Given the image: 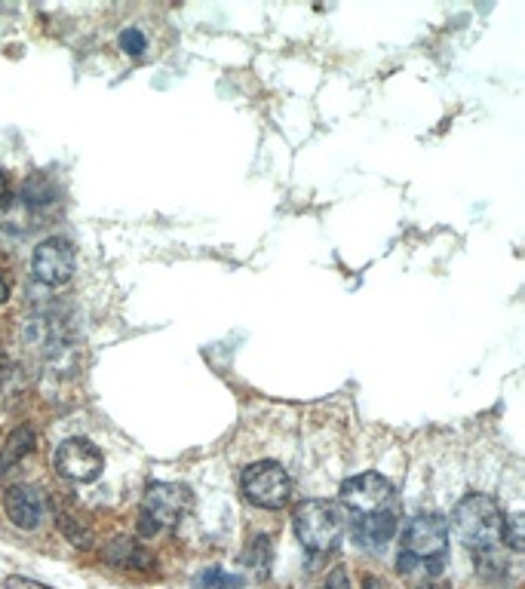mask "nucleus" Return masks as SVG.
Returning <instances> with one entry per match:
<instances>
[{"label": "nucleus", "mask_w": 525, "mask_h": 589, "mask_svg": "<svg viewBox=\"0 0 525 589\" xmlns=\"http://www.w3.org/2000/svg\"><path fill=\"white\" fill-rule=\"evenodd\" d=\"M446 550H449V522L436 513H418L409 519L403 531V550L397 559V571L412 574L418 565H424L430 568V574H440Z\"/></svg>", "instance_id": "1"}, {"label": "nucleus", "mask_w": 525, "mask_h": 589, "mask_svg": "<svg viewBox=\"0 0 525 589\" xmlns=\"http://www.w3.org/2000/svg\"><path fill=\"white\" fill-rule=\"evenodd\" d=\"M501 525H504L501 504L489 494H467L464 501L452 510V531L473 553L498 547Z\"/></svg>", "instance_id": "2"}, {"label": "nucleus", "mask_w": 525, "mask_h": 589, "mask_svg": "<svg viewBox=\"0 0 525 589\" xmlns=\"http://www.w3.org/2000/svg\"><path fill=\"white\" fill-rule=\"evenodd\" d=\"M295 534L301 547L314 556L335 553L344 537V516L329 501H304L295 510Z\"/></svg>", "instance_id": "3"}, {"label": "nucleus", "mask_w": 525, "mask_h": 589, "mask_svg": "<svg viewBox=\"0 0 525 589\" xmlns=\"http://www.w3.org/2000/svg\"><path fill=\"white\" fill-rule=\"evenodd\" d=\"M191 504H194V497L185 485L154 482L142 497V516H139L142 534H157L163 528L179 525L191 513Z\"/></svg>", "instance_id": "4"}, {"label": "nucleus", "mask_w": 525, "mask_h": 589, "mask_svg": "<svg viewBox=\"0 0 525 589\" xmlns=\"http://www.w3.org/2000/svg\"><path fill=\"white\" fill-rule=\"evenodd\" d=\"M246 501L261 507V510H280L286 507L289 494H292V479L277 461H258L243 470L240 476Z\"/></svg>", "instance_id": "5"}, {"label": "nucleus", "mask_w": 525, "mask_h": 589, "mask_svg": "<svg viewBox=\"0 0 525 589\" xmlns=\"http://www.w3.org/2000/svg\"><path fill=\"white\" fill-rule=\"evenodd\" d=\"M341 504L354 516L384 513L393 504V485L378 473H360L341 485Z\"/></svg>", "instance_id": "6"}, {"label": "nucleus", "mask_w": 525, "mask_h": 589, "mask_svg": "<svg viewBox=\"0 0 525 589\" xmlns=\"http://www.w3.org/2000/svg\"><path fill=\"white\" fill-rule=\"evenodd\" d=\"M74 267H77V252L62 237L43 240L31 255V274L43 286H65L74 277Z\"/></svg>", "instance_id": "7"}, {"label": "nucleus", "mask_w": 525, "mask_h": 589, "mask_svg": "<svg viewBox=\"0 0 525 589\" xmlns=\"http://www.w3.org/2000/svg\"><path fill=\"white\" fill-rule=\"evenodd\" d=\"M56 470L71 482H96L105 470L102 451L90 439H65L53 458Z\"/></svg>", "instance_id": "8"}, {"label": "nucleus", "mask_w": 525, "mask_h": 589, "mask_svg": "<svg viewBox=\"0 0 525 589\" xmlns=\"http://www.w3.org/2000/svg\"><path fill=\"white\" fill-rule=\"evenodd\" d=\"M397 534V513L384 510L375 516H354V540L366 553H381Z\"/></svg>", "instance_id": "9"}, {"label": "nucleus", "mask_w": 525, "mask_h": 589, "mask_svg": "<svg viewBox=\"0 0 525 589\" xmlns=\"http://www.w3.org/2000/svg\"><path fill=\"white\" fill-rule=\"evenodd\" d=\"M4 510L10 516V522L22 531H34L43 522V501H40V494L28 485H16L7 491Z\"/></svg>", "instance_id": "10"}, {"label": "nucleus", "mask_w": 525, "mask_h": 589, "mask_svg": "<svg viewBox=\"0 0 525 589\" xmlns=\"http://www.w3.org/2000/svg\"><path fill=\"white\" fill-rule=\"evenodd\" d=\"M105 559L114 568H142L145 571V568L154 565V556L142 547L139 540H133V537H117L111 547H108Z\"/></svg>", "instance_id": "11"}, {"label": "nucleus", "mask_w": 525, "mask_h": 589, "mask_svg": "<svg viewBox=\"0 0 525 589\" xmlns=\"http://www.w3.org/2000/svg\"><path fill=\"white\" fill-rule=\"evenodd\" d=\"M31 451H34V430H31L28 424H22V427H16V430L7 436L4 448H0V476L10 473L22 458L31 455Z\"/></svg>", "instance_id": "12"}, {"label": "nucleus", "mask_w": 525, "mask_h": 589, "mask_svg": "<svg viewBox=\"0 0 525 589\" xmlns=\"http://www.w3.org/2000/svg\"><path fill=\"white\" fill-rule=\"evenodd\" d=\"M243 565L249 571H255V577H265L268 568H271V540L265 534H258L249 540V547L243 553Z\"/></svg>", "instance_id": "13"}, {"label": "nucleus", "mask_w": 525, "mask_h": 589, "mask_svg": "<svg viewBox=\"0 0 525 589\" xmlns=\"http://www.w3.org/2000/svg\"><path fill=\"white\" fill-rule=\"evenodd\" d=\"M194 586L197 589H243V577L212 565V568H206L194 577Z\"/></svg>", "instance_id": "14"}, {"label": "nucleus", "mask_w": 525, "mask_h": 589, "mask_svg": "<svg viewBox=\"0 0 525 589\" xmlns=\"http://www.w3.org/2000/svg\"><path fill=\"white\" fill-rule=\"evenodd\" d=\"M22 197H25V203L43 206V203L56 200V188H53V181H50L47 175H40V172H37V175H31V178L25 181Z\"/></svg>", "instance_id": "15"}, {"label": "nucleus", "mask_w": 525, "mask_h": 589, "mask_svg": "<svg viewBox=\"0 0 525 589\" xmlns=\"http://www.w3.org/2000/svg\"><path fill=\"white\" fill-rule=\"evenodd\" d=\"M501 540L507 543V547H510L513 553H522V550H525V519H522V513H510V516H504Z\"/></svg>", "instance_id": "16"}, {"label": "nucleus", "mask_w": 525, "mask_h": 589, "mask_svg": "<svg viewBox=\"0 0 525 589\" xmlns=\"http://www.w3.org/2000/svg\"><path fill=\"white\" fill-rule=\"evenodd\" d=\"M473 559H476V571L483 574V577H501L504 568H507V562L498 556V547L479 550V553H473Z\"/></svg>", "instance_id": "17"}, {"label": "nucleus", "mask_w": 525, "mask_h": 589, "mask_svg": "<svg viewBox=\"0 0 525 589\" xmlns=\"http://www.w3.org/2000/svg\"><path fill=\"white\" fill-rule=\"evenodd\" d=\"M120 50H123L126 56L139 59V56L148 50V40H145V34H142L139 28H126V31H120Z\"/></svg>", "instance_id": "18"}, {"label": "nucleus", "mask_w": 525, "mask_h": 589, "mask_svg": "<svg viewBox=\"0 0 525 589\" xmlns=\"http://www.w3.org/2000/svg\"><path fill=\"white\" fill-rule=\"evenodd\" d=\"M7 589H50V586H43V583H37V580H31V577L13 574V577H7Z\"/></svg>", "instance_id": "19"}, {"label": "nucleus", "mask_w": 525, "mask_h": 589, "mask_svg": "<svg viewBox=\"0 0 525 589\" xmlns=\"http://www.w3.org/2000/svg\"><path fill=\"white\" fill-rule=\"evenodd\" d=\"M323 589H350V583H347V571L344 568H335L332 574H329V580H326V586Z\"/></svg>", "instance_id": "20"}, {"label": "nucleus", "mask_w": 525, "mask_h": 589, "mask_svg": "<svg viewBox=\"0 0 525 589\" xmlns=\"http://www.w3.org/2000/svg\"><path fill=\"white\" fill-rule=\"evenodd\" d=\"M10 298V286H7V280L4 277H0V304H4Z\"/></svg>", "instance_id": "21"}, {"label": "nucleus", "mask_w": 525, "mask_h": 589, "mask_svg": "<svg viewBox=\"0 0 525 589\" xmlns=\"http://www.w3.org/2000/svg\"><path fill=\"white\" fill-rule=\"evenodd\" d=\"M363 589H384V583H381L378 577H366V583H363Z\"/></svg>", "instance_id": "22"}, {"label": "nucleus", "mask_w": 525, "mask_h": 589, "mask_svg": "<svg viewBox=\"0 0 525 589\" xmlns=\"http://www.w3.org/2000/svg\"><path fill=\"white\" fill-rule=\"evenodd\" d=\"M4 194H7V178L0 175V197H4Z\"/></svg>", "instance_id": "23"}, {"label": "nucleus", "mask_w": 525, "mask_h": 589, "mask_svg": "<svg viewBox=\"0 0 525 589\" xmlns=\"http://www.w3.org/2000/svg\"><path fill=\"white\" fill-rule=\"evenodd\" d=\"M418 589H433V586H430V583H424V586H418Z\"/></svg>", "instance_id": "24"}]
</instances>
